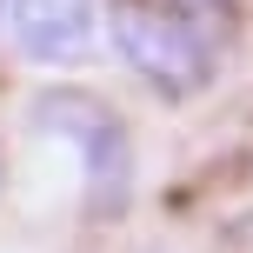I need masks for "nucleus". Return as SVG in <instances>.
<instances>
[{"label":"nucleus","mask_w":253,"mask_h":253,"mask_svg":"<svg viewBox=\"0 0 253 253\" xmlns=\"http://www.w3.org/2000/svg\"><path fill=\"white\" fill-rule=\"evenodd\" d=\"M0 34L34 67H80L100 40V0H0Z\"/></svg>","instance_id":"7ed1b4c3"},{"label":"nucleus","mask_w":253,"mask_h":253,"mask_svg":"<svg viewBox=\"0 0 253 253\" xmlns=\"http://www.w3.org/2000/svg\"><path fill=\"white\" fill-rule=\"evenodd\" d=\"M34 126L74 160L87 213H120L133 193V140H126V120L114 107L80 87H53L34 100Z\"/></svg>","instance_id":"f03ea898"},{"label":"nucleus","mask_w":253,"mask_h":253,"mask_svg":"<svg viewBox=\"0 0 253 253\" xmlns=\"http://www.w3.org/2000/svg\"><path fill=\"white\" fill-rule=\"evenodd\" d=\"M147 7H173V13H200V20H220L227 0H147Z\"/></svg>","instance_id":"20e7f679"},{"label":"nucleus","mask_w":253,"mask_h":253,"mask_svg":"<svg viewBox=\"0 0 253 253\" xmlns=\"http://www.w3.org/2000/svg\"><path fill=\"white\" fill-rule=\"evenodd\" d=\"M107 40L126 60V74L147 80L160 100H193L220 74V20H200V13L114 0L107 7Z\"/></svg>","instance_id":"f257e3e1"}]
</instances>
